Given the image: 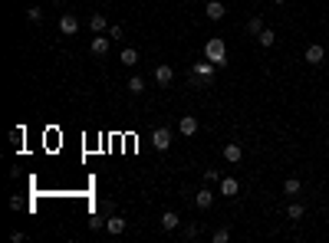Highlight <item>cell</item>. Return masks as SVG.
Segmentation results:
<instances>
[{
  "label": "cell",
  "mask_w": 329,
  "mask_h": 243,
  "mask_svg": "<svg viewBox=\"0 0 329 243\" xmlns=\"http://www.w3.org/2000/svg\"><path fill=\"white\" fill-rule=\"evenodd\" d=\"M204 59H211L218 69L227 66V43H224L221 37H211V40L204 43Z\"/></svg>",
  "instance_id": "1"
},
{
  "label": "cell",
  "mask_w": 329,
  "mask_h": 243,
  "mask_svg": "<svg viewBox=\"0 0 329 243\" xmlns=\"http://www.w3.org/2000/svg\"><path fill=\"white\" fill-rule=\"evenodd\" d=\"M214 73H218V66H214L211 59H201L191 66V76H198L201 82H214Z\"/></svg>",
  "instance_id": "2"
},
{
  "label": "cell",
  "mask_w": 329,
  "mask_h": 243,
  "mask_svg": "<svg viewBox=\"0 0 329 243\" xmlns=\"http://www.w3.org/2000/svg\"><path fill=\"white\" fill-rule=\"evenodd\" d=\"M171 142H174L171 128H155V131H152V145H155L158 151H168V148H171Z\"/></svg>",
  "instance_id": "3"
},
{
  "label": "cell",
  "mask_w": 329,
  "mask_h": 243,
  "mask_svg": "<svg viewBox=\"0 0 329 243\" xmlns=\"http://www.w3.org/2000/svg\"><path fill=\"white\" fill-rule=\"evenodd\" d=\"M59 33L63 37H76V33H79V20H76V13H63L59 17Z\"/></svg>",
  "instance_id": "4"
},
{
  "label": "cell",
  "mask_w": 329,
  "mask_h": 243,
  "mask_svg": "<svg viewBox=\"0 0 329 243\" xmlns=\"http://www.w3.org/2000/svg\"><path fill=\"white\" fill-rule=\"evenodd\" d=\"M178 131H181L185 138L198 135V119H194V115H181V119H178Z\"/></svg>",
  "instance_id": "5"
},
{
  "label": "cell",
  "mask_w": 329,
  "mask_h": 243,
  "mask_svg": "<svg viewBox=\"0 0 329 243\" xmlns=\"http://www.w3.org/2000/svg\"><path fill=\"white\" fill-rule=\"evenodd\" d=\"M303 56H306V62H310V66H319V62L326 59V50H323L319 43H310V46H306V53H303Z\"/></svg>",
  "instance_id": "6"
},
{
  "label": "cell",
  "mask_w": 329,
  "mask_h": 243,
  "mask_svg": "<svg viewBox=\"0 0 329 243\" xmlns=\"http://www.w3.org/2000/svg\"><path fill=\"white\" fill-rule=\"evenodd\" d=\"M241 158H244V148L237 142H227V145H224V161H227V164H237Z\"/></svg>",
  "instance_id": "7"
},
{
  "label": "cell",
  "mask_w": 329,
  "mask_h": 243,
  "mask_svg": "<svg viewBox=\"0 0 329 243\" xmlns=\"http://www.w3.org/2000/svg\"><path fill=\"white\" fill-rule=\"evenodd\" d=\"M89 50H93L96 53V56H109V37H102V33H96V37H93V43H89Z\"/></svg>",
  "instance_id": "8"
},
{
  "label": "cell",
  "mask_w": 329,
  "mask_h": 243,
  "mask_svg": "<svg viewBox=\"0 0 329 243\" xmlns=\"http://www.w3.org/2000/svg\"><path fill=\"white\" fill-rule=\"evenodd\" d=\"M224 13H227V7H224L221 0H207V7H204L207 20H224Z\"/></svg>",
  "instance_id": "9"
},
{
  "label": "cell",
  "mask_w": 329,
  "mask_h": 243,
  "mask_svg": "<svg viewBox=\"0 0 329 243\" xmlns=\"http://www.w3.org/2000/svg\"><path fill=\"white\" fill-rule=\"evenodd\" d=\"M155 82H158V86H171V82H174V69L165 66V62H162V66H155Z\"/></svg>",
  "instance_id": "10"
},
{
  "label": "cell",
  "mask_w": 329,
  "mask_h": 243,
  "mask_svg": "<svg viewBox=\"0 0 329 243\" xmlns=\"http://www.w3.org/2000/svg\"><path fill=\"white\" fill-rule=\"evenodd\" d=\"M194 204H198L201 211H207V207L214 204V191H207V187H201V191L194 194Z\"/></svg>",
  "instance_id": "11"
},
{
  "label": "cell",
  "mask_w": 329,
  "mask_h": 243,
  "mask_svg": "<svg viewBox=\"0 0 329 243\" xmlns=\"http://www.w3.org/2000/svg\"><path fill=\"white\" fill-rule=\"evenodd\" d=\"M237 191H241L237 178H221V194L224 197H237Z\"/></svg>",
  "instance_id": "12"
},
{
  "label": "cell",
  "mask_w": 329,
  "mask_h": 243,
  "mask_svg": "<svg viewBox=\"0 0 329 243\" xmlns=\"http://www.w3.org/2000/svg\"><path fill=\"white\" fill-rule=\"evenodd\" d=\"M106 230L112 233V237H122V233H125V217H109L106 220Z\"/></svg>",
  "instance_id": "13"
},
{
  "label": "cell",
  "mask_w": 329,
  "mask_h": 243,
  "mask_svg": "<svg viewBox=\"0 0 329 243\" xmlns=\"http://www.w3.org/2000/svg\"><path fill=\"white\" fill-rule=\"evenodd\" d=\"M300 191H303V184H300V178H286V181H283V194H286V197H296Z\"/></svg>",
  "instance_id": "14"
},
{
  "label": "cell",
  "mask_w": 329,
  "mask_h": 243,
  "mask_svg": "<svg viewBox=\"0 0 329 243\" xmlns=\"http://www.w3.org/2000/svg\"><path fill=\"white\" fill-rule=\"evenodd\" d=\"M89 26H93V33H109V20L102 17V13H93V20H89Z\"/></svg>",
  "instance_id": "15"
},
{
  "label": "cell",
  "mask_w": 329,
  "mask_h": 243,
  "mask_svg": "<svg viewBox=\"0 0 329 243\" xmlns=\"http://www.w3.org/2000/svg\"><path fill=\"white\" fill-rule=\"evenodd\" d=\"M178 224H181V220H178V214H174V211H165L162 214V230H178Z\"/></svg>",
  "instance_id": "16"
},
{
  "label": "cell",
  "mask_w": 329,
  "mask_h": 243,
  "mask_svg": "<svg viewBox=\"0 0 329 243\" xmlns=\"http://www.w3.org/2000/svg\"><path fill=\"white\" fill-rule=\"evenodd\" d=\"M247 33H250V37H260V33H263V17H260V13L247 20Z\"/></svg>",
  "instance_id": "17"
},
{
  "label": "cell",
  "mask_w": 329,
  "mask_h": 243,
  "mask_svg": "<svg viewBox=\"0 0 329 243\" xmlns=\"http://www.w3.org/2000/svg\"><path fill=\"white\" fill-rule=\"evenodd\" d=\"M125 89H129L132 95H142V92H145V79H142V76H132V79H129V86H125Z\"/></svg>",
  "instance_id": "18"
},
{
  "label": "cell",
  "mask_w": 329,
  "mask_h": 243,
  "mask_svg": "<svg viewBox=\"0 0 329 243\" xmlns=\"http://www.w3.org/2000/svg\"><path fill=\"white\" fill-rule=\"evenodd\" d=\"M118 59H122L125 66H135V62H138V50H135V46H125V50H122V56H118Z\"/></svg>",
  "instance_id": "19"
},
{
  "label": "cell",
  "mask_w": 329,
  "mask_h": 243,
  "mask_svg": "<svg viewBox=\"0 0 329 243\" xmlns=\"http://www.w3.org/2000/svg\"><path fill=\"white\" fill-rule=\"evenodd\" d=\"M257 43H260V46H274V43H277V33L263 26V33H260V37H257Z\"/></svg>",
  "instance_id": "20"
},
{
  "label": "cell",
  "mask_w": 329,
  "mask_h": 243,
  "mask_svg": "<svg viewBox=\"0 0 329 243\" xmlns=\"http://www.w3.org/2000/svg\"><path fill=\"white\" fill-rule=\"evenodd\" d=\"M303 204H290V207H286V217H290V220H300V217H303Z\"/></svg>",
  "instance_id": "21"
},
{
  "label": "cell",
  "mask_w": 329,
  "mask_h": 243,
  "mask_svg": "<svg viewBox=\"0 0 329 243\" xmlns=\"http://www.w3.org/2000/svg\"><path fill=\"white\" fill-rule=\"evenodd\" d=\"M26 17H30L33 23H40V20H43V7H37V4H33V7H26Z\"/></svg>",
  "instance_id": "22"
},
{
  "label": "cell",
  "mask_w": 329,
  "mask_h": 243,
  "mask_svg": "<svg viewBox=\"0 0 329 243\" xmlns=\"http://www.w3.org/2000/svg\"><path fill=\"white\" fill-rule=\"evenodd\" d=\"M211 240H214V243H227V240H230V230H227V227H221V230H214Z\"/></svg>",
  "instance_id": "23"
},
{
  "label": "cell",
  "mask_w": 329,
  "mask_h": 243,
  "mask_svg": "<svg viewBox=\"0 0 329 243\" xmlns=\"http://www.w3.org/2000/svg\"><path fill=\"white\" fill-rule=\"evenodd\" d=\"M204 181H211V184H221V175H218L214 168H207V171H204Z\"/></svg>",
  "instance_id": "24"
},
{
  "label": "cell",
  "mask_w": 329,
  "mask_h": 243,
  "mask_svg": "<svg viewBox=\"0 0 329 243\" xmlns=\"http://www.w3.org/2000/svg\"><path fill=\"white\" fill-rule=\"evenodd\" d=\"M109 40H122V26H118V23L109 26Z\"/></svg>",
  "instance_id": "25"
},
{
  "label": "cell",
  "mask_w": 329,
  "mask_h": 243,
  "mask_svg": "<svg viewBox=\"0 0 329 243\" xmlns=\"http://www.w3.org/2000/svg\"><path fill=\"white\" fill-rule=\"evenodd\" d=\"M198 233H201V230H198V224H188V227H185V237H188V240H194Z\"/></svg>",
  "instance_id": "26"
},
{
  "label": "cell",
  "mask_w": 329,
  "mask_h": 243,
  "mask_svg": "<svg viewBox=\"0 0 329 243\" xmlns=\"http://www.w3.org/2000/svg\"><path fill=\"white\" fill-rule=\"evenodd\" d=\"M10 142H13V145L23 142V128H13V131H10Z\"/></svg>",
  "instance_id": "27"
},
{
  "label": "cell",
  "mask_w": 329,
  "mask_h": 243,
  "mask_svg": "<svg viewBox=\"0 0 329 243\" xmlns=\"http://www.w3.org/2000/svg\"><path fill=\"white\" fill-rule=\"evenodd\" d=\"M89 227H93V230H99V227H106V220H102V217H93V220H89Z\"/></svg>",
  "instance_id": "28"
},
{
  "label": "cell",
  "mask_w": 329,
  "mask_h": 243,
  "mask_svg": "<svg viewBox=\"0 0 329 243\" xmlns=\"http://www.w3.org/2000/svg\"><path fill=\"white\" fill-rule=\"evenodd\" d=\"M270 4H286V0H270Z\"/></svg>",
  "instance_id": "29"
}]
</instances>
